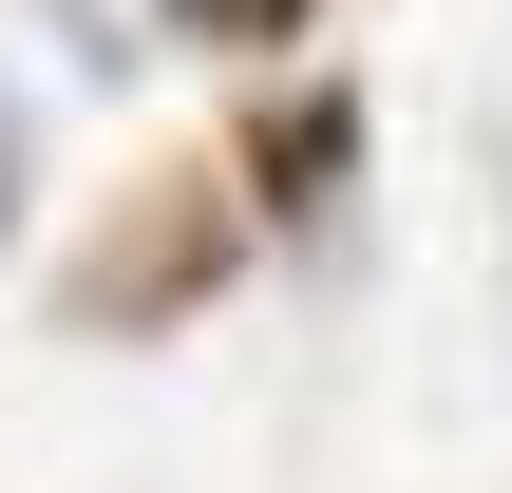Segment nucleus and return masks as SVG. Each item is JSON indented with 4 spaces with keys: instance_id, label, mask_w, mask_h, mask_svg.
Here are the masks:
<instances>
[{
    "instance_id": "2",
    "label": "nucleus",
    "mask_w": 512,
    "mask_h": 493,
    "mask_svg": "<svg viewBox=\"0 0 512 493\" xmlns=\"http://www.w3.org/2000/svg\"><path fill=\"white\" fill-rule=\"evenodd\" d=\"M0 247H19V114H0Z\"/></svg>"
},
{
    "instance_id": "1",
    "label": "nucleus",
    "mask_w": 512,
    "mask_h": 493,
    "mask_svg": "<svg viewBox=\"0 0 512 493\" xmlns=\"http://www.w3.org/2000/svg\"><path fill=\"white\" fill-rule=\"evenodd\" d=\"M171 19H190V38H228V57H247V38H304V19H323V0H171Z\"/></svg>"
}]
</instances>
